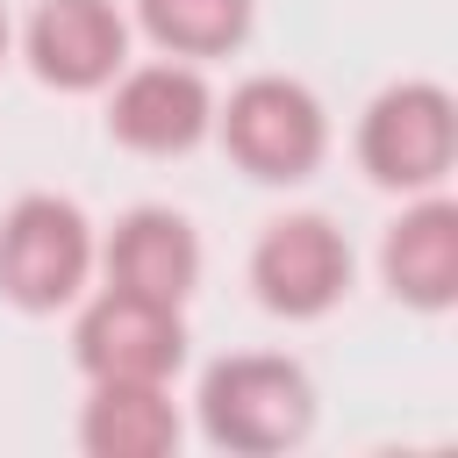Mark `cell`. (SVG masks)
Here are the masks:
<instances>
[{
	"instance_id": "52a82bcc",
	"label": "cell",
	"mask_w": 458,
	"mask_h": 458,
	"mask_svg": "<svg viewBox=\"0 0 458 458\" xmlns=\"http://www.w3.org/2000/svg\"><path fill=\"white\" fill-rule=\"evenodd\" d=\"M215 122V100L200 86L193 64H136L122 86H114V107H107V129L114 143L143 150V157H172V150H193Z\"/></svg>"
},
{
	"instance_id": "277c9868",
	"label": "cell",
	"mask_w": 458,
	"mask_h": 458,
	"mask_svg": "<svg viewBox=\"0 0 458 458\" xmlns=\"http://www.w3.org/2000/svg\"><path fill=\"white\" fill-rule=\"evenodd\" d=\"M451 150H458V107H451L444 86L408 79V86H386L365 107L358 157L379 186H437L451 172Z\"/></svg>"
},
{
	"instance_id": "5b68a950",
	"label": "cell",
	"mask_w": 458,
	"mask_h": 458,
	"mask_svg": "<svg viewBox=\"0 0 458 458\" xmlns=\"http://www.w3.org/2000/svg\"><path fill=\"white\" fill-rule=\"evenodd\" d=\"M72 351H79L86 379H172L186 358V329H179V308L107 286L79 315Z\"/></svg>"
},
{
	"instance_id": "8fae6325",
	"label": "cell",
	"mask_w": 458,
	"mask_h": 458,
	"mask_svg": "<svg viewBox=\"0 0 458 458\" xmlns=\"http://www.w3.org/2000/svg\"><path fill=\"white\" fill-rule=\"evenodd\" d=\"M79 444L93 458H165L179 444V415L165 379H93V401L79 415Z\"/></svg>"
},
{
	"instance_id": "7c38bea8",
	"label": "cell",
	"mask_w": 458,
	"mask_h": 458,
	"mask_svg": "<svg viewBox=\"0 0 458 458\" xmlns=\"http://www.w3.org/2000/svg\"><path fill=\"white\" fill-rule=\"evenodd\" d=\"M136 14L172 57H222L250 29V0H136Z\"/></svg>"
},
{
	"instance_id": "4fadbf2b",
	"label": "cell",
	"mask_w": 458,
	"mask_h": 458,
	"mask_svg": "<svg viewBox=\"0 0 458 458\" xmlns=\"http://www.w3.org/2000/svg\"><path fill=\"white\" fill-rule=\"evenodd\" d=\"M0 57H7V14H0Z\"/></svg>"
},
{
	"instance_id": "7a4b0ae2",
	"label": "cell",
	"mask_w": 458,
	"mask_h": 458,
	"mask_svg": "<svg viewBox=\"0 0 458 458\" xmlns=\"http://www.w3.org/2000/svg\"><path fill=\"white\" fill-rule=\"evenodd\" d=\"M86 265H93V229L72 200H57V193L14 200V215L0 222V293L14 308L43 315V308L72 301Z\"/></svg>"
},
{
	"instance_id": "9c48e42d",
	"label": "cell",
	"mask_w": 458,
	"mask_h": 458,
	"mask_svg": "<svg viewBox=\"0 0 458 458\" xmlns=\"http://www.w3.org/2000/svg\"><path fill=\"white\" fill-rule=\"evenodd\" d=\"M193 279H200V243H193V222L186 215L136 208V215L114 222V236H107V286L179 308L193 293Z\"/></svg>"
},
{
	"instance_id": "ba28073f",
	"label": "cell",
	"mask_w": 458,
	"mask_h": 458,
	"mask_svg": "<svg viewBox=\"0 0 458 458\" xmlns=\"http://www.w3.org/2000/svg\"><path fill=\"white\" fill-rule=\"evenodd\" d=\"M122 50H129V29L107 0H43L29 21V64L64 93L107 86L122 72Z\"/></svg>"
},
{
	"instance_id": "8992f818",
	"label": "cell",
	"mask_w": 458,
	"mask_h": 458,
	"mask_svg": "<svg viewBox=\"0 0 458 458\" xmlns=\"http://www.w3.org/2000/svg\"><path fill=\"white\" fill-rule=\"evenodd\" d=\"M250 286H258V301H265L272 315L308 322V315L336 308V293L351 286V250H344V236H336L322 215H286V222H272V229L258 236V250H250Z\"/></svg>"
},
{
	"instance_id": "30bf717a",
	"label": "cell",
	"mask_w": 458,
	"mask_h": 458,
	"mask_svg": "<svg viewBox=\"0 0 458 458\" xmlns=\"http://www.w3.org/2000/svg\"><path fill=\"white\" fill-rule=\"evenodd\" d=\"M379 272H386L394 301L429 308V315L451 308V301H458V208H451V200H422V208H408V215L386 229Z\"/></svg>"
},
{
	"instance_id": "3957f363",
	"label": "cell",
	"mask_w": 458,
	"mask_h": 458,
	"mask_svg": "<svg viewBox=\"0 0 458 458\" xmlns=\"http://www.w3.org/2000/svg\"><path fill=\"white\" fill-rule=\"evenodd\" d=\"M222 143H229V157L250 179H308L322 143H329V122H322L308 86H293V79H243L229 93Z\"/></svg>"
},
{
	"instance_id": "6da1fadb",
	"label": "cell",
	"mask_w": 458,
	"mask_h": 458,
	"mask_svg": "<svg viewBox=\"0 0 458 458\" xmlns=\"http://www.w3.org/2000/svg\"><path fill=\"white\" fill-rule=\"evenodd\" d=\"M200 422L222 451H286L315 422V386L293 358L243 351L200 379Z\"/></svg>"
}]
</instances>
